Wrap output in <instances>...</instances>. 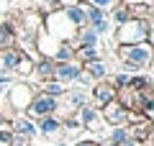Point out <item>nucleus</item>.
<instances>
[{
  "instance_id": "1",
  "label": "nucleus",
  "mask_w": 154,
  "mask_h": 146,
  "mask_svg": "<svg viewBox=\"0 0 154 146\" xmlns=\"http://www.w3.org/2000/svg\"><path fill=\"white\" fill-rule=\"evenodd\" d=\"M116 46H131V44H152V21L146 18H131V21L121 23L113 33Z\"/></svg>"
},
{
  "instance_id": "2",
  "label": "nucleus",
  "mask_w": 154,
  "mask_h": 146,
  "mask_svg": "<svg viewBox=\"0 0 154 146\" xmlns=\"http://www.w3.org/2000/svg\"><path fill=\"white\" fill-rule=\"evenodd\" d=\"M118 59H121L123 69L139 75L141 69L152 67V44H131V46H118Z\"/></svg>"
},
{
  "instance_id": "3",
  "label": "nucleus",
  "mask_w": 154,
  "mask_h": 146,
  "mask_svg": "<svg viewBox=\"0 0 154 146\" xmlns=\"http://www.w3.org/2000/svg\"><path fill=\"white\" fill-rule=\"evenodd\" d=\"M41 28H44L51 38H57V41H62V44H72V41H75V33H77V28L67 21L64 11L46 13V16H44V26H41Z\"/></svg>"
},
{
  "instance_id": "4",
  "label": "nucleus",
  "mask_w": 154,
  "mask_h": 146,
  "mask_svg": "<svg viewBox=\"0 0 154 146\" xmlns=\"http://www.w3.org/2000/svg\"><path fill=\"white\" fill-rule=\"evenodd\" d=\"M57 110H59V100L57 97H49L44 92H33L31 103H28V108L23 113H26V118L38 120V118H46V115H57Z\"/></svg>"
},
{
  "instance_id": "5",
  "label": "nucleus",
  "mask_w": 154,
  "mask_h": 146,
  "mask_svg": "<svg viewBox=\"0 0 154 146\" xmlns=\"http://www.w3.org/2000/svg\"><path fill=\"white\" fill-rule=\"evenodd\" d=\"M31 97H33V87L26 85V82H13L11 87H5V103L18 113H23L28 108Z\"/></svg>"
},
{
  "instance_id": "6",
  "label": "nucleus",
  "mask_w": 154,
  "mask_h": 146,
  "mask_svg": "<svg viewBox=\"0 0 154 146\" xmlns=\"http://www.w3.org/2000/svg\"><path fill=\"white\" fill-rule=\"evenodd\" d=\"M100 118H103V123L110 126V128H121V126H126L128 110L123 108L118 100H110L108 105H103V108H100Z\"/></svg>"
},
{
  "instance_id": "7",
  "label": "nucleus",
  "mask_w": 154,
  "mask_h": 146,
  "mask_svg": "<svg viewBox=\"0 0 154 146\" xmlns=\"http://www.w3.org/2000/svg\"><path fill=\"white\" fill-rule=\"evenodd\" d=\"M77 120H80V126L88 131H93V133H98V131L105 128L103 118H100V110L93 108V105H82L80 108V115H77Z\"/></svg>"
},
{
  "instance_id": "8",
  "label": "nucleus",
  "mask_w": 154,
  "mask_h": 146,
  "mask_svg": "<svg viewBox=\"0 0 154 146\" xmlns=\"http://www.w3.org/2000/svg\"><path fill=\"white\" fill-rule=\"evenodd\" d=\"M82 72V67L77 64V62H62V64H57L54 62V77L51 80H57L59 85H69V82H75L77 80V75Z\"/></svg>"
},
{
  "instance_id": "9",
  "label": "nucleus",
  "mask_w": 154,
  "mask_h": 146,
  "mask_svg": "<svg viewBox=\"0 0 154 146\" xmlns=\"http://www.w3.org/2000/svg\"><path fill=\"white\" fill-rule=\"evenodd\" d=\"M110 100H116V87L110 85L108 80H100L93 85V108H103V105H108Z\"/></svg>"
},
{
  "instance_id": "10",
  "label": "nucleus",
  "mask_w": 154,
  "mask_h": 146,
  "mask_svg": "<svg viewBox=\"0 0 154 146\" xmlns=\"http://www.w3.org/2000/svg\"><path fill=\"white\" fill-rule=\"evenodd\" d=\"M88 26L93 28L98 36H105V33L110 31V23H108V16H105V11L88 5Z\"/></svg>"
},
{
  "instance_id": "11",
  "label": "nucleus",
  "mask_w": 154,
  "mask_h": 146,
  "mask_svg": "<svg viewBox=\"0 0 154 146\" xmlns=\"http://www.w3.org/2000/svg\"><path fill=\"white\" fill-rule=\"evenodd\" d=\"M62 11H64L67 21H69L75 28H82V26H88V3H72V5L62 8Z\"/></svg>"
},
{
  "instance_id": "12",
  "label": "nucleus",
  "mask_w": 154,
  "mask_h": 146,
  "mask_svg": "<svg viewBox=\"0 0 154 146\" xmlns=\"http://www.w3.org/2000/svg\"><path fill=\"white\" fill-rule=\"evenodd\" d=\"M11 133H21V136H26V138L33 141V136H36L38 131H36V123H33L31 118H26V115H16V118L11 120Z\"/></svg>"
},
{
  "instance_id": "13",
  "label": "nucleus",
  "mask_w": 154,
  "mask_h": 146,
  "mask_svg": "<svg viewBox=\"0 0 154 146\" xmlns=\"http://www.w3.org/2000/svg\"><path fill=\"white\" fill-rule=\"evenodd\" d=\"M18 59H21V51H18V46H13V49H3V51H0V72H3V75H11V72L16 69Z\"/></svg>"
},
{
  "instance_id": "14",
  "label": "nucleus",
  "mask_w": 154,
  "mask_h": 146,
  "mask_svg": "<svg viewBox=\"0 0 154 146\" xmlns=\"http://www.w3.org/2000/svg\"><path fill=\"white\" fill-rule=\"evenodd\" d=\"M36 131H41L44 136H57L62 131V118L59 115H46V118H38L36 120Z\"/></svg>"
},
{
  "instance_id": "15",
  "label": "nucleus",
  "mask_w": 154,
  "mask_h": 146,
  "mask_svg": "<svg viewBox=\"0 0 154 146\" xmlns=\"http://www.w3.org/2000/svg\"><path fill=\"white\" fill-rule=\"evenodd\" d=\"M82 72H88V77L93 82H100L108 77V67H105L103 59H95V62H88V64H82Z\"/></svg>"
},
{
  "instance_id": "16",
  "label": "nucleus",
  "mask_w": 154,
  "mask_h": 146,
  "mask_svg": "<svg viewBox=\"0 0 154 146\" xmlns=\"http://www.w3.org/2000/svg\"><path fill=\"white\" fill-rule=\"evenodd\" d=\"M95 59H100L98 46H77V49H75V62H77L80 67L88 64V62H95Z\"/></svg>"
},
{
  "instance_id": "17",
  "label": "nucleus",
  "mask_w": 154,
  "mask_h": 146,
  "mask_svg": "<svg viewBox=\"0 0 154 146\" xmlns=\"http://www.w3.org/2000/svg\"><path fill=\"white\" fill-rule=\"evenodd\" d=\"M33 75H36L41 82L51 80V77H54V62H51V59H38L36 67H33Z\"/></svg>"
},
{
  "instance_id": "18",
  "label": "nucleus",
  "mask_w": 154,
  "mask_h": 146,
  "mask_svg": "<svg viewBox=\"0 0 154 146\" xmlns=\"http://www.w3.org/2000/svg\"><path fill=\"white\" fill-rule=\"evenodd\" d=\"M105 141H110L113 146H126L128 141H131L128 126H121V128H110V133H108V138H105Z\"/></svg>"
},
{
  "instance_id": "19",
  "label": "nucleus",
  "mask_w": 154,
  "mask_h": 146,
  "mask_svg": "<svg viewBox=\"0 0 154 146\" xmlns=\"http://www.w3.org/2000/svg\"><path fill=\"white\" fill-rule=\"evenodd\" d=\"M64 103H67V108L69 110H80L82 105H88V95L85 92H80V90H75V92H64Z\"/></svg>"
},
{
  "instance_id": "20",
  "label": "nucleus",
  "mask_w": 154,
  "mask_h": 146,
  "mask_svg": "<svg viewBox=\"0 0 154 146\" xmlns=\"http://www.w3.org/2000/svg\"><path fill=\"white\" fill-rule=\"evenodd\" d=\"M41 92H44V95H49V97H57V100H59V97L67 92V87L59 85L57 80H46V82H41Z\"/></svg>"
},
{
  "instance_id": "21",
  "label": "nucleus",
  "mask_w": 154,
  "mask_h": 146,
  "mask_svg": "<svg viewBox=\"0 0 154 146\" xmlns=\"http://www.w3.org/2000/svg\"><path fill=\"white\" fill-rule=\"evenodd\" d=\"M33 67H36V59L21 54V59H18V64H16V69H13V72L21 75V77H28V75H33Z\"/></svg>"
},
{
  "instance_id": "22",
  "label": "nucleus",
  "mask_w": 154,
  "mask_h": 146,
  "mask_svg": "<svg viewBox=\"0 0 154 146\" xmlns=\"http://www.w3.org/2000/svg\"><path fill=\"white\" fill-rule=\"evenodd\" d=\"M51 62H57V64H62V62H75V49L69 44H59V49H57V54H54Z\"/></svg>"
},
{
  "instance_id": "23",
  "label": "nucleus",
  "mask_w": 154,
  "mask_h": 146,
  "mask_svg": "<svg viewBox=\"0 0 154 146\" xmlns=\"http://www.w3.org/2000/svg\"><path fill=\"white\" fill-rule=\"evenodd\" d=\"M126 21H131V11H128L123 3H116L113 5V23L121 26V23H126Z\"/></svg>"
},
{
  "instance_id": "24",
  "label": "nucleus",
  "mask_w": 154,
  "mask_h": 146,
  "mask_svg": "<svg viewBox=\"0 0 154 146\" xmlns=\"http://www.w3.org/2000/svg\"><path fill=\"white\" fill-rule=\"evenodd\" d=\"M128 77H131L128 72H118V75H113V77H110L108 82H110V85L116 87V90H123V87L128 85Z\"/></svg>"
},
{
  "instance_id": "25",
  "label": "nucleus",
  "mask_w": 154,
  "mask_h": 146,
  "mask_svg": "<svg viewBox=\"0 0 154 146\" xmlns=\"http://www.w3.org/2000/svg\"><path fill=\"white\" fill-rule=\"evenodd\" d=\"M85 3H88V5H93V8H100V11H110L118 0H85Z\"/></svg>"
},
{
  "instance_id": "26",
  "label": "nucleus",
  "mask_w": 154,
  "mask_h": 146,
  "mask_svg": "<svg viewBox=\"0 0 154 146\" xmlns=\"http://www.w3.org/2000/svg\"><path fill=\"white\" fill-rule=\"evenodd\" d=\"M11 146H31V138H26L21 133H11Z\"/></svg>"
},
{
  "instance_id": "27",
  "label": "nucleus",
  "mask_w": 154,
  "mask_h": 146,
  "mask_svg": "<svg viewBox=\"0 0 154 146\" xmlns=\"http://www.w3.org/2000/svg\"><path fill=\"white\" fill-rule=\"evenodd\" d=\"M75 146H98V141H95V138H80Z\"/></svg>"
},
{
  "instance_id": "28",
  "label": "nucleus",
  "mask_w": 154,
  "mask_h": 146,
  "mask_svg": "<svg viewBox=\"0 0 154 146\" xmlns=\"http://www.w3.org/2000/svg\"><path fill=\"white\" fill-rule=\"evenodd\" d=\"M0 146H11V133H3L0 131Z\"/></svg>"
},
{
  "instance_id": "29",
  "label": "nucleus",
  "mask_w": 154,
  "mask_h": 146,
  "mask_svg": "<svg viewBox=\"0 0 154 146\" xmlns=\"http://www.w3.org/2000/svg\"><path fill=\"white\" fill-rule=\"evenodd\" d=\"M126 146H141V144H139V141H134V138H131V141H128Z\"/></svg>"
}]
</instances>
